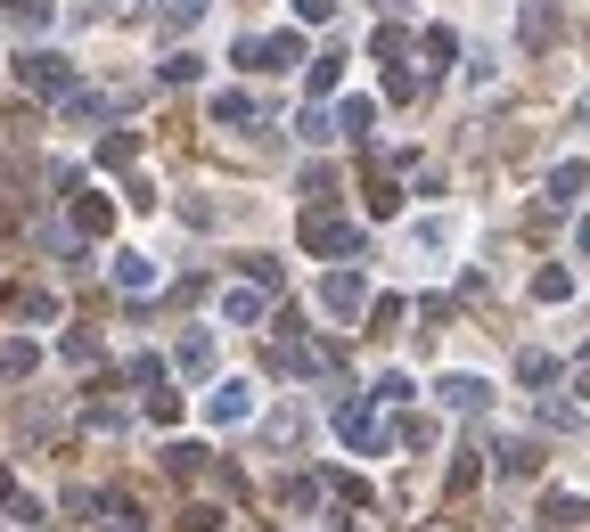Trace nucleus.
Returning a JSON list of instances; mask_svg holds the SVG:
<instances>
[{
	"label": "nucleus",
	"instance_id": "16",
	"mask_svg": "<svg viewBox=\"0 0 590 532\" xmlns=\"http://www.w3.org/2000/svg\"><path fill=\"white\" fill-rule=\"evenodd\" d=\"M181 369H189V377H205V369H214V336H205V328L181 345Z\"/></svg>",
	"mask_w": 590,
	"mask_h": 532
},
{
	"label": "nucleus",
	"instance_id": "18",
	"mask_svg": "<svg viewBox=\"0 0 590 532\" xmlns=\"http://www.w3.org/2000/svg\"><path fill=\"white\" fill-rule=\"evenodd\" d=\"M582 181H590V164H558V173H550V205H566Z\"/></svg>",
	"mask_w": 590,
	"mask_h": 532
},
{
	"label": "nucleus",
	"instance_id": "21",
	"mask_svg": "<svg viewBox=\"0 0 590 532\" xmlns=\"http://www.w3.org/2000/svg\"><path fill=\"white\" fill-rule=\"evenodd\" d=\"M74 222H82V229H91V238H99V229H108L115 213H108V197H82V205H74Z\"/></svg>",
	"mask_w": 590,
	"mask_h": 532
},
{
	"label": "nucleus",
	"instance_id": "28",
	"mask_svg": "<svg viewBox=\"0 0 590 532\" xmlns=\"http://www.w3.org/2000/svg\"><path fill=\"white\" fill-rule=\"evenodd\" d=\"M427 532H459V524H451V516H442V524H427Z\"/></svg>",
	"mask_w": 590,
	"mask_h": 532
},
{
	"label": "nucleus",
	"instance_id": "9",
	"mask_svg": "<svg viewBox=\"0 0 590 532\" xmlns=\"http://www.w3.org/2000/svg\"><path fill=\"white\" fill-rule=\"evenodd\" d=\"M541 524H550V532H574V524H590V500L550 492V500H541Z\"/></svg>",
	"mask_w": 590,
	"mask_h": 532
},
{
	"label": "nucleus",
	"instance_id": "6",
	"mask_svg": "<svg viewBox=\"0 0 590 532\" xmlns=\"http://www.w3.org/2000/svg\"><path fill=\"white\" fill-rule=\"evenodd\" d=\"M205 418H214V426H246V418H255V386H214V393H205Z\"/></svg>",
	"mask_w": 590,
	"mask_h": 532
},
{
	"label": "nucleus",
	"instance_id": "19",
	"mask_svg": "<svg viewBox=\"0 0 590 532\" xmlns=\"http://www.w3.org/2000/svg\"><path fill=\"white\" fill-rule=\"evenodd\" d=\"M533 295H541V304H566V295H574V279H566V270L550 263V270H541V279H533Z\"/></svg>",
	"mask_w": 590,
	"mask_h": 532
},
{
	"label": "nucleus",
	"instance_id": "23",
	"mask_svg": "<svg viewBox=\"0 0 590 532\" xmlns=\"http://www.w3.org/2000/svg\"><path fill=\"white\" fill-rule=\"evenodd\" d=\"M140 401H148V418H156V426H173V418H181V401L164 393V386H156V393H140Z\"/></svg>",
	"mask_w": 590,
	"mask_h": 532
},
{
	"label": "nucleus",
	"instance_id": "4",
	"mask_svg": "<svg viewBox=\"0 0 590 532\" xmlns=\"http://www.w3.org/2000/svg\"><path fill=\"white\" fill-rule=\"evenodd\" d=\"M304 246H312V254H362V229L336 222V213H312V222H304Z\"/></svg>",
	"mask_w": 590,
	"mask_h": 532
},
{
	"label": "nucleus",
	"instance_id": "15",
	"mask_svg": "<svg viewBox=\"0 0 590 532\" xmlns=\"http://www.w3.org/2000/svg\"><path fill=\"white\" fill-rule=\"evenodd\" d=\"M517 377H525V386H558V377H566V369H558V360H550V352H525V360H517Z\"/></svg>",
	"mask_w": 590,
	"mask_h": 532
},
{
	"label": "nucleus",
	"instance_id": "14",
	"mask_svg": "<svg viewBox=\"0 0 590 532\" xmlns=\"http://www.w3.org/2000/svg\"><path fill=\"white\" fill-rule=\"evenodd\" d=\"M222 319H238V328H246V319H263V295L255 287H230L222 295Z\"/></svg>",
	"mask_w": 590,
	"mask_h": 532
},
{
	"label": "nucleus",
	"instance_id": "3",
	"mask_svg": "<svg viewBox=\"0 0 590 532\" xmlns=\"http://www.w3.org/2000/svg\"><path fill=\"white\" fill-rule=\"evenodd\" d=\"M17 82H26L33 99H67L74 91V66H67V58H50V50H26V58H17Z\"/></svg>",
	"mask_w": 590,
	"mask_h": 532
},
{
	"label": "nucleus",
	"instance_id": "11",
	"mask_svg": "<svg viewBox=\"0 0 590 532\" xmlns=\"http://www.w3.org/2000/svg\"><path fill=\"white\" fill-rule=\"evenodd\" d=\"M214 123H263V106L246 99V91H222V99H214Z\"/></svg>",
	"mask_w": 590,
	"mask_h": 532
},
{
	"label": "nucleus",
	"instance_id": "26",
	"mask_svg": "<svg viewBox=\"0 0 590 532\" xmlns=\"http://www.w3.org/2000/svg\"><path fill=\"white\" fill-rule=\"evenodd\" d=\"M574 393H582V410H590V360H582V369H574Z\"/></svg>",
	"mask_w": 590,
	"mask_h": 532
},
{
	"label": "nucleus",
	"instance_id": "30",
	"mask_svg": "<svg viewBox=\"0 0 590 532\" xmlns=\"http://www.w3.org/2000/svg\"><path fill=\"white\" fill-rule=\"evenodd\" d=\"M582 246H590V222H582Z\"/></svg>",
	"mask_w": 590,
	"mask_h": 532
},
{
	"label": "nucleus",
	"instance_id": "17",
	"mask_svg": "<svg viewBox=\"0 0 590 532\" xmlns=\"http://www.w3.org/2000/svg\"><path fill=\"white\" fill-rule=\"evenodd\" d=\"M132 156H140V140H132V132H108V140H99V164H115V173H123Z\"/></svg>",
	"mask_w": 590,
	"mask_h": 532
},
{
	"label": "nucleus",
	"instance_id": "20",
	"mask_svg": "<svg viewBox=\"0 0 590 532\" xmlns=\"http://www.w3.org/2000/svg\"><path fill=\"white\" fill-rule=\"evenodd\" d=\"M33 360H41L33 345H0V377H33Z\"/></svg>",
	"mask_w": 590,
	"mask_h": 532
},
{
	"label": "nucleus",
	"instance_id": "24",
	"mask_svg": "<svg viewBox=\"0 0 590 532\" xmlns=\"http://www.w3.org/2000/svg\"><path fill=\"white\" fill-rule=\"evenodd\" d=\"M476 459H484V451H459V467H451V500L476 492Z\"/></svg>",
	"mask_w": 590,
	"mask_h": 532
},
{
	"label": "nucleus",
	"instance_id": "7",
	"mask_svg": "<svg viewBox=\"0 0 590 532\" xmlns=\"http://www.w3.org/2000/svg\"><path fill=\"white\" fill-rule=\"evenodd\" d=\"M321 304H328L336 319H353V311H362V304H369V287H362V270H336V279L321 287Z\"/></svg>",
	"mask_w": 590,
	"mask_h": 532
},
{
	"label": "nucleus",
	"instance_id": "2",
	"mask_svg": "<svg viewBox=\"0 0 590 532\" xmlns=\"http://www.w3.org/2000/svg\"><path fill=\"white\" fill-rule=\"evenodd\" d=\"M336 434H345L353 451H386V426H377V393H353V401H336Z\"/></svg>",
	"mask_w": 590,
	"mask_h": 532
},
{
	"label": "nucleus",
	"instance_id": "25",
	"mask_svg": "<svg viewBox=\"0 0 590 532\" xmlns=\"http://www.w3.org/2000/svg\"><path fill=\"white\" fill-rule=\"evenodd\" d=\"M295 9H304V17H312V25H321V17L336 9V0H295Z\"/></svg>",
	"mask_w": 590,
	"mask_h": 532
},
{
	"label": "nucleus",
	"instance_id": "10",
	"mask_svg": "<svg viewBox=\"0 0 590 532\" xmlns=\"http://www.w3.org/2000/svg\"><path fill=\"white\" fill-rule=\"evenodd\" d=\"M115 287L123 295H148V287H156V263H148V254H115Z\"/></svg>",
	"mask_w": 590,
	"mask_h": 532
},
{
	"label": "nucleus",
	"instance_id": "22",
	"mask_svg": "<svg viewBox=\"0 0 590 532\" xmlns=\"http://www.w3.org/2000/svg\"><path fill=\"white\" fill-rule=\"evenodd\" d=\"M164 467H173V475H197L205 451H197V442H173V451H164Z\"/></svg>",
	"mask_w": 590,
	"mask_h": 532
},
{
	"label": "nucleus",
	"instance_id": "29",
	"mask_svg": "<svg viewBox=\"0 0 590 532\" xmlns=\"http://www.w3.org/2000/svg\"><path fill=\"white\" fill-rule=\"evenodd\" d=\"M0 500H9V475H0Z\"/></svg>",
	"mask_w": 590,
	"mask_h": 532
},
{
	"label": "nucleus",
	"instance_id": "13",
	"mask_svg": "<svg viewBox=\"0 0 590 532\" xmlns=\"http://www.w3.org/2000/svg\"><path fill=\"white\" fill-rule=\"evenodd\" d=\"M197 17H205V0H164V9H156V25H164V33H189Z\"/></svg>",
	"mask_w": 590,
	"mask_h": 532
},
{
	"label": "nucleus",
	"instance_id": "1",
	"mask_svg": "<svg viewBox=\"0 0 590 532\" xmlns=\"http://www.w3.org/2000/svg\"><path fill=\"white\" fill-rule=\"evenodd\" d=\"M271 360H279L287 377H321L328 360H336V345H312V336H295V319H279V345H271Z\"/></svg>",
	"mask_w": 590,
	"mask_h": 532
},
{
	"label": "nucleus",
	"instance_id": "5",
	"mask_svg": "<svg viewBox=\"0 0 590 532\" xmlns=\"http://www.w3.org/2000/svg\"><path fill=\"white\" fill-rule=\"evenodd\" d=\"M246 66H304V41L295 33H271V41H238Z\"/></svg>",
	"mask_w": 590,
	"mask_h": 532
},
{
	"label": "nucleus",
	"instance_id": "12",
	"mask_svg": "<svg viewBox=\"0 0 590 532\" xmlns=\"http://www.w3.org/2000/svg\"><path fill=\"white\" fill-rule=\"evenodd\" d=\"M369 123H377V99H345V106H336V132H353V140H362Z\"/></svg>",
	"mask_w": 590,
	"mask_h": 532
},
{
	"label": "nucleus",
	"instance_id": "27",
	"mask_svg": "<svg viewBox=\"0 0 590 532\" xmlns=\"http://www.w3.org/2000/svg\"><path fill=\"white\" fill-rule=\"evenodd\" d=\"M574 115H582V123H590V91H582V106H574Z\"/></svg>",
	"mask_w": 590,
	"mask_h": 532
},
{
	"label": "nucleus",
	"instance_id": "8",
	"mask_svg": "<svg viewBox=\"0 0 590 532\" xmlns=\"http://www.w3.org/2000/svg\"><path fill=\"white\" fill-rule=\"evenodd\" d=\"M484 401H492V386L484 377H442V410H459V418H476Z\"/></svg>",
	"mask_w": 590,
	"mask_h": 532
}]
</instances>
